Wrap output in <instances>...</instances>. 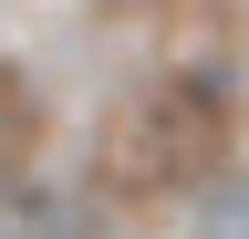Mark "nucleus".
I'll return each instance as SVG.
<instances>
[{
  "mask_svg": "<svg viewBox=\"0 0 249 239\" xmlns=\"http://www.w3.org/2000/svg\"><path fill=\"white\" fill-rule=\"evenodd\" d=\"M229 146H239V104H229V83L218 73H156L124 94L114 114V135H104V166H114V187H135V198H197L218 166H229Z\"/></svg>",
  "mask_w": 249,
  "mask_h": 239,
  "instance_id": "f257e3e1",
  "label": "nucleus"
},
{
  "mask_svg": "<svg viewBox=\"0 0 249 239\" xmlns=\"http://www.w3.org/2000/svg\"><path fill=\"white\" fill-rule=\"evenodd\" d=\"M0 239H104V208L83 187H0Z\"/></svg>",
  "mask_w": 249,
  "mask_h": 239,
  "instance_id": "f03ea898",
  "label": "nucleus"
},
{
  "mask_svg": "<svg viewBox=\"0 0 249 239\" xmlns=\"http://www.w3.org/2000/svg\"><path fill=\"white\" fill-rule=\"evenodd\" d=\"M31 156H42V83L0 52V187H11Z\"/></svg>",
  "mask_w": 249,
  "mask_h": 239,
  "instance_id": "7ed1b4c3",
  "label": "nucleus"
},
{
  "mask_svg": "<svg viewBox=\"0 0 249 239\" xmlns=\"http://www.w3.org/2000/svg\"><path fill=\"white\" fill-rule=\"evenodd\" d=\"M197 239H249V166H218L197 187Z\"/></svg>",
  "mask_w": 249,
  "mask_h": 239,
  "instance_id": "20e7f679",
  "label": "nucleus"
}]
</instances>
